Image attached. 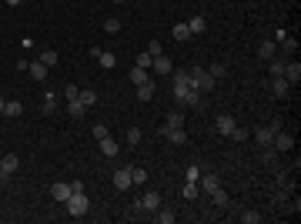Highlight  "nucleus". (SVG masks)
Wrapping results in <instances>:
<instances>
[{"label": "nucleus", "instance_id": "nucleus-26", "mask_svg": "<svg viewBox=\"0 0 301 224\" xmlns=\"http://www.w3.org/2000/svg\"><path fill=\"white\" fill-rule=\"evenodd\" d=\"M171 34H174V40H181V44H184V40L191 37V30H187V20H184V24H174V30H171Z\"/></svg>", "mask_w": 301, "mask_h": 224}, {"label": "nucleus", "instance_id": "nucleus-46", "mask_svg": "<svg viewBox=\"0 0 301 224\" xmlns=\"http://www.w3.org/2000/svg\"><path fill=\"white\" fill-rule=\"evenodd\" d=\"M7 3H10V7H17V3H24V0H7Z\"/></svg>", "mask_w": 301, "mask_h": 224}, {"label": "nucleus", "instance_id": "nucleus-17", "mask_svg": "<svg viewBox=\"0 0 301 224\" xmlns=\"http://www.w3.org/2000/svg\"><path fill=\"white\" fill-rule=\"evenodd\" d=\"M184 104H187V107H194V111H201V104H204V94H198V90L191 87V90L184 94Z\"/></svg>", "mask_w": 301, "mask_h": 224}, {"label": "nucleus", "instance_id": "nucleus-33", "mask_svg": "<svg viewBox=\"0 0 301 224\" xmlns=\"http://www.w3.org/2000/svg\"><path fill=\"white\" fill-rule=\"evenodd\" d=\"M228 138H231V140H238V144H244V140L251 138V131H244V127H238V124H234V131H231Z\"/></svg>", "mask_w": 301, "mask_h": 224}, {"label": "nucleus", "instance_id": "nucleus-32", "mask_svg": "<svg viewBox=\"0 0 301 224\" xmlns=\"http://www.w3.org/2000/svg\"><path fill=\"white\" fill-rule=\"evenodd\" d=\"M208 74H211V77H214V81H217V77H224V74H228V67H224L221 60H214V64H211V67H208Z\"/></svg>", "mask_w": 301, "mask_h": 224}, {"label": "nucleus", "instance_id": "nucleus-15", "mask_svg": "<svg viewBox=\"0 0 301 224\" xmlns=\"http://www.w3.org/2000/svg\"><path fill=\"white\" fill-rule=\"evenodd\" d=\"M187 30H191V37H194V34H204V30H208V20H204L201 14H194V17L187 20Z\"/></svg>", "mask_w": 301, "mask_h": 224}, {"label": "nucleus", "instance_id": "nucleus-24", "mask_svg": "<svg viewBox=\"0 0 301 224\" xmlns=\"http://www.w3.org/2000/svg\"><path fill=\"white\" fill-rule=\"evenodd\" d=\"M84 111H87V107H84L77 97H74V101H67V114H70V117H84Z\"/></svg>", "mask_w": 301, "mask_h": 224}, {"label": "nucleus", "instance_id": "nucleus-40", "mask_svg": "<svg viewBox=\"0 0 301 224\" xmlns=\"http://www.w3.org/2000/svg\"><path fill=\"white\" fill-rule=\"evenodd\" d=\"M150 60H154L150 54H137V57H134V67H144V70H148V67H150Z\"/></svg>", "mask_w": 301, "mask_h": 224}, {"label": "nucleus", "instance_id": "nucleus-19", "mask_svg": "<svg viewBox=\"0 0 301 224\" xmlns=\"http://www.w3.org/2000/svg\"><path fill=\"white\" fill-rule=\"evenodd\" d=\"M198 194H201V188H198V181H184V188H181V197H184V201H194Z\"/></svg>", "mask_w": 301, "mask_h": 224}, {"label": "nucleus", "instance_id": "nucleus-45", "mask_svg": "<svg viewBox=\"0 0 301 224\" xmlns=\"http://www.w3.org/2000/svg\"><path fill=\"white\" fill-rule=\"evenodd\" d=\"M94 138H97V140L107 138V127H104V124H97V127H94Z\"/></svg>", "mask_w": 301, "mask_h": 224}, {"label": "nucleus", "instance_id": "nucleus-9", "mask_svg": "<svg viewBox=\"0 0 301 224\" xmlns=\"http://www.w3.org/2000/svg\"><path fill=\"white\" fill-rule=\"evenodd\" d=\"M50 194H54V201H60V204H67V197L74 194V188H70V184H64V181H57V184L50 188Z\"/></svg>", "mask_w": 301, "mask_h": 224}, {"label": "nucleus", "instance_id": "nucleus-30", "mask_svg": "<svg viewBox=\"0 0 301 224\" xmlns=\"http://www.w3.org/2000/svg\"><path fill=\"white\" fill-rule=\"evenodd\" d=\"M77 101H81L84 107H94V104H97V94H94V90H81V94H77Z\"/></svg>", "mask_w": 301, "mask_h": 224}, {"label": "nucleus", "instance_id": "nucleus-49", "mask_svg": "<svg viewBox=\"0 0 301 224\" xmlns=\"http://www.w3.org/2000/svg\"><path fill=\"white\" fill-rule=\"evenodd\" d=\"M3 177H7V174H3V168H0V181H3Z\"/></svg>", "mask_w": 301, "mask_h": 224}, {"label": "nucleus", "instance_id": "nucleus-16", "mask_svg": "<svg viewBox=\"0 0 301 224\" xmlns=\"http://www.w3.org/2000/svg\"><path fill=\"white\" fill-rule=\"evenodd\" d=\"M217 184H221V181H217V177H214V174H201V177H198V188H201V191H204V194H211V191H214V188H217Z\"/></svg>", "mask_w": 301, "mask_h": 224}, {"label": "nucleus", "instance_id": "nucleus-31", "mask_svg": "<svg viewBox=\"0 0 301 224\" xmlns=\"http://www.w3.org/2000/svg\"><path fill=\"white\" fill-rule=\"evenodd\" d=\"M164 127H184V114H181V111L167 114V121H164Z\"/></svg>", "mask_w": 301, "mask_h": 224}, {"label": "nucleus", "instance_id": "nucleus-37", "mask_svg": "<svg viewBox=\"0 0 301 224\" xmlns=\"http://www.w3.org/2000/svg\"><path fill=\"white\" fill-rule=\"evenodd\" d=\"M54 111H57V97L47 94V97H44V114H54Z\"/></svg>", "mask_w": 301, "mask_h": 224}, {"label": "nucleus", "instance_id": "nucleus-47", "mask_svg": "<svg viewBox=\"0 0 301 224\" xmlns=\"http://www.w3.org/2000/svg\"><path fill=\"white\" fill-rule=\"evenodd\" d=\"M3 104H7V101H3V97H0V114H3Z\"/></svg>", "mask_w": 301, "mask_h": 224}, {"label": "nucleus", "instance_id": "nucleus-21", "mask_svg": "<svg viewBox=\"0 0 301 224\" xmlns=\"http://www.w3.org/2000/svg\"><path fill=\"white\" fill-rule=\"evenodd\" d=\"M211 201H214V204H217V207H228V201H231V197H228V191H224V188H221V184H217V188H214V191H211Z\"/></svg>", "mask_w": 301, "mask_h": 224}, {"label": "nucleus", "instance_id": "nucleus-3", "mask_svg": "<svg viewBox=\"0 0 301 224\" xmlns=\"http://www.w3.org/2000/svg\"><path fill=\"white\" fill-rule=\"evenodd\" d=\"M278 131H281V127H278V124H271V127H258V131H251V138L258 140L261 147H271V140H274Z\"/></svg>", "mask_w": 301, "mask_h": 224}, {"label": "nucleus", "instance_id": "nucleus-23", "mask_svg": "<svg viewBox=\"0 0 301 224\" xmlns=\"http://www.w3.org/2000/svg\"><path fill=\"white\" fill-rule=\"evenodd\" d=\"M278 47H281V51H284V54H298V40H291V37H288V34H284V37H281V40H278Z\"/></svg>", "mask_w": 301, "mask_h": 224}, {"label": "nucleus", "instance_id": "nucleus-14", "mask_svg": "<svg viewBox=\"0 0 301 224\" xmlns=\"http://www.w3.org/2000/svg\"><path fill=\"white\" fill-rule=\"evenodd\" d=\"M0 168H3V174H14V171L20 168V157L17 154H3L0 157Z\"/></svg>", "mask_w": 301, "mask_h": 224}, {"label": "nucleus", "instance_id": "nucleus-7", "mask_svg": "<svg viewBox=\"0 0 301 224\" xmlns=\"http://www.w3.org/2000/svg\"><path fill=\"white\" fill-rule=\"evenodd\" d=\"M161 134H164V138L171 140V144H187V134H184V127H161Z\"/></svg>", "mask_w": 301, "mask_h": 224}, {"label": "nucleus", "instance_id": "nucleus-18", "mask_svg": "<svg viewBox=\"0 0 301 224\" xmlns=\"http://www.w3.org/2000/svg\"><path fill=\"white\" fill-rule=\"evenodd\" d=\"M47 70H50V67H44L40 60H37V64H27V74L33 81H47Z\"/></svg>", "mask_w": 301, "mask_h": 224}, {"label": "nucleus", "instance_id": "nucleus-6", "mask_svg": "<svg viewBox=\"0 0 301 224\" xmlns=\"http://www.w3.org/2000/svg\"><path fill=\"white\" fill-rule=\"evenodd\" d=\"M234 124H238V121H234V117H231V114H221V117H217V121H214V131H217V134H224V138H228V134H231V131H234Z\"/></svg>", "mask_w": 301, "mask_h": 224}, {"label": "nucleus", "instance_id": "nucleus-5", "mask_svg": "<svg viewBox=\"0 0 301 224\" xmlns=\"http://www.w3.org/2000/svg\"><path fill=\"white\" fill-rule=\"evenodd\" d=\"M114 188H117V191H131V188H134L131 171H127V168H117V171H114Z\"/></svg>", "mask_w": 301, "mask_h": 224}, {"label": "nucleus", "instance_id": "nucleus-39", "mask_svg": "<svg viewBox=\"0 0 301 224\" xmlns=\"http://www.w3.org/2000/svg\"><path fill=\"white\" fill-rule=\"evenodd\" d=\"M104 30H107V34H117V30H120V20H117V17H107V20H104Z\"/></svg>", "mask_w": 301, "mask_h": 224}, {"label": "nucleus", "instance_id": "nucleus-29", "mask_svg": "<svg viewBox=\"0 0 301 224\" xmlns=\"http://www.w3.org/2000/svg\"><path fill=\"white\" fill-rule=\"evenodd\" d=\"M37 60H40L44 67H57V54H54V51H40V57H37Z\"/></svg>", "mask_w": 301, "mask_h": 224}, {"label": "nucleus", "instance_id": "nucleus-48", "mask_svg": "<svg viewBox=\"0 0 301 224\" xmlns=\"http://www.w3.org/2000/svg\"><path fill=\"white\" fill-rule=\"evenodd\" d=\"M111 3H127V0H111Z\"/></svg>", "mask_w": 301, "mask_h": 224}, {"label": "nucleus", "instance_id": "nucleus-44", "mask_svg": "<svg viewBox=\"0 0 301 224\" xmlns=\"http://www.w3.org/2000/svg\"><path fill=\"white\" fill-rule=\"evenodd\" d=\"M198 177H201V168H198V164H191V168H187V181H198Z\"/></svg>", "mask_w": 301, "mask_h": 224}, {"label": "nucleus", "instance_id": "nucleus-11", "mask_svg": "<svg viewBox=\"0 0 301 224\" xmlns=\"http://www.w3.org/2000/svg\"><path fill=\"white\" fill-rule=\"evenodd\" d=\"M271 147H274V151H291V147H295V138L278 131V134H274V140H271Z\"/></svg>", "mask_w": 301, "mask_h": 224}, {"label": "nucleus", "instance_id": "nucleus-28", "mask_svg": "<svg viewBox=\"0 0 301 224\" xmlns=\"http://www.w3.org/2000/svg\"><path fill=\"white\" fill-rule=\"evenodd\" d=\"M174 218H178V214H174L171 207H157V221L161 224H174Z\"/></svg>", "mask_w": 301, "mask_h": 224}, {"label": "nucleus", "instance_id": "nucleus-8", "mask_svg": "<svg viewBox=\"0 0 301 224\" xmlns=\"http://www.w3.org/2000/svg\"><path fill=\"white\" fill-rule=\"evenodd\" d=\"M97 144H100V154H104V157H117V151H120V144L114 138H111V134H107V138H100L97 140Z\"/></svg>", "mask_w": 301, "mask_h": 224}, {"label": "nucleus", "instance_id": "nucleus-13", "mask_svg": "<svg viewBox=\"0 0 301 224\" xmlns=\"http://www.w3.org/2000/svg\"><path fill=\"white\" fill-rule=\"evenodd\" d=\"M141 207H144V211H157V207H161V194H157V191H148V194L141 197Z\"/></svg>", "mask_w": 301, "mask_h": 224}, {"label": "nucleus", "instance_id": "nucleus-10", "mask_svg": "<svg viewBox=\"0 0 301 224\" xmlns=\"http://www.w3.org/2000/svg\"><path fill=\"white\" fill-rule=\"evenodd\" d=\"M258 57H261V60H274V57H278V40H261Z\"/></svg>", "mask_w": 301, "mask_h": 224}, {"label": "nucleus", "instance_id": "nucleus-43", "mask_svg": "<svg viewBox=\"0 0 301 224\" xmlns=\"http://www.w3.org/2000/svg\"><path fill=\"white\" fill-rule=\"evenodd\" d=\"M148 54H150V57L164 54V51H161V40H150V44H148Z\"/></svg>", "mask_w": 301, "mask_h": 224}, {"label": "nucleus", "instance_id": "nucleus-1", "mask_svg": "<svg viewBox=\"0 0 301 224\" xmlns=\"http://www.w3.org/2000/svg\"><path fill=\"white\" fill-rule=\"evenodd\" d=\"M187 84L194 87L198 94H208V90H214V77L208 74V67H191L187 70Z\"/></svg>", "mask_w": 301, "mask_h": 224}, {"label": "nucleus", "instance_id": "nucleus-35", "mask_svg": "<svg viewBox=\"0 0 301 224\" xmlns=\"http://www.w3.org/2000/svg\"><path fill=\"white\" fill-rule=\"evenodd\" d=\"M241 221L244 224H261V214H258V211H241Z\"/></svg>", "mask_w": 301, "mask_h": 224}, {"label": "nucleus", "instance_id": "nucleus-20", "mask_svg": "<svg viewBox=\"0 0 301 224\" xmlns=\"http://www.w3.org/2000/svg\"><path fill=\"white\" fill-rule=\"evenodd\" d=\"M131 81H134V87H141V84L150 81V74L144 70V67H131Z\"/></svg>", "mask_w": 301, "mask_h": 224}, {"label": "nucleus", "instance_id": "nucleus-38", "mask_svg": "<svg viewBox=\"0 0 301 224\" xmlns=\"http://www.w3.org/2000/svg\"><path fill=\"white\" fill-rule=\"evenodd\" d=\"M127 144H131V147H137V144H141V131H137V127H131V131H127Z\"/></svg>", "mask_w": 301, "mask_h": 224}, {"label": "nucleus", "instance_id": "nucleus-41", "mask_svg": "<svg viewBox=\"0 0 301 224\" xmlns=\"http://www.w3.org/2000/svg\"><path fill=\"white\" fill-rule=\"evenodd\" d=\"M97 60H100V67H107V70L114 67V54H104V51H100V54H97Z\"/></svg>", "mask_w": 301, "mask_h": 224}, {"label": "nucleus", "instance_id": "nucleus-12", "mask_svg": "<svg viewBox=\"0 0 301 224\" xmlns=\"http://www.w3.org/2000/svg\"><path fill=\"white\" fill-rule=\"evenodd\" d=\"M281 77H284L288 84H291V81L298 84V81H301V64H298V60H291V64H284V74H281Z\"/></svg>", "mask_w": 301, "mask_h": 224}, {"label": "nucleus", "instance_id": "nucleus-27", "mask_svg": "<svg viewBox=\"0 0 301 224\" xmlns=\"http://www.w3.org/2000/svg\"><path fill=\"white\" fill-rule=\"evenodd\" d=\"M154 97V81H148V84L137 87V101H150Z\"/></svg>", "mask_w": 301, "mask_h": 224}, {"label": "nucleus", "instance_id": "nucleus-25", "mask_svg": "<svg viewBox=\"0 0 301 224\" xmlns=\"http://www.w3.org/2000/svg\"><path fill=\"white\" fill-rule=\"evenodd\" d=\"M288 81H284V77H274V84H271V90H274V97H284V94H288Z\"/></svg>", "mask_w": 301, "mask_h": 224}, {"label": "nucleus", "instance_id": "nucleus-4", "mask_svg": "<svg viewBox=\"0 0 301 224\" xmlns=\"http://www.w3.org/2000/svg\"><path fill=\"white\" fill-rule=\"evenodd\" d=\"M150 67H154V74H157V77H167V74L174 70V64L167 60V54H157L154 60H150Z\"/></svg>", "mask_w": 301, "mask_h": 224}, {"label": "nucleus", "instance_id": "nucleus-36", "mask_svg": "<svg viewBox=\"0 0 301 224\" xmlns=\"http://www.w3.org/2000/svg\"><path fill=\"white\" fill-rule=\"evenodd\" d=\"M281 74H284V60L274 57V60H271V77H281Z\"/></svg>", "mask_w": 301, "mask_h": 224}, {"label": "nucleus", "instance_id": "nucleus-34", "mask_svg": "<svg viewBox=\"0 0 301 224\" xmlns=\"http://www.w3.org/2000/svg\"><path fill=\"white\" fill-rule=\"evenodd\" d=\"M131 171V181H134V184H144V181H148V171L144 168H127Z\"/></svg>", "mask_w": 301, "mask_h": 224}, {"label": "nucleus", "instance_id": "nucleus-2", "mask_svg": "<svg viewBox=\"0 0 301 224\" xmlns=\"http://www.w3.org/2000/svg\"><path fill=\"white\" fill-rule=\"evenodd\" d=\"M87 207H90V201H87L84 191H74V194L67 197V214H70V218H84Z\"/></svg>", "mask_w": 301, "mask_h": 224}, {"label": "nucleus", "instance_id": "nucleus-22", "mask_svg": "<svg viewBox=\"0 0 301 224\" xmlns=\"http://www.w3.org/2000/svg\"><path fill=\"white\" fill-rule=\"evenodd\" d=\"M3 114H7V117H20V114H24V104H20V101H7V104H3Z\"/></svg>", "mask_w": 301, "mask_h": 224}, {"label": "nucleus", "instance_id": "nucleus-42", "mask_svg": "<svg viewBox=\"0 0 301 224\" xmlns=\"http://www.w3.org/2000/svg\"><path fill=\"white\" fill-rule=\"evenodd\" d=\"M77 94H81V90H77V84H67V87H64V97H67V101H74Z\"/></svg>", "mask_w": 301, "mask_h": 224}]
</instances>
